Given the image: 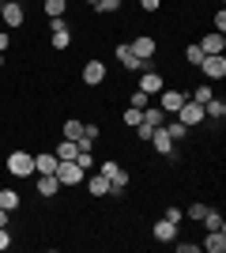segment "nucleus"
<instances>
[{"mask_svg": "<svg viewBox=\"0 0 226 253\" xmlns=\"http://www.w3.org/2000/svg\"><path fill=\"white\" fill-rule=\"evenodd\" d=\"M53 174H57V181H61V185H79V181L87 178V170H79V163H75V159H61Z\"/></svg>", "mask_w": 226, "mask_h": 253, "instance_id": "obj_1", "label": "nucleus"}, {"mask_svg": "<svg viewBox=\"0 0 226 253\" xmlns=\"http://www.w3.org/2000/svg\"><path fill=\"white\" fill-rule=\"evenodd\" d=\"M8 174L11 178H31L34 174V155L31 151H11L8 155Z\"/></svg>", "mask_w": 226, "mask_h": 253, "instance_id": "obj_2", "label": "nucleus"}, {"mask_svg": "<svg viewBox=\"0 0 226 253\" xmlns=\"http://www.w3.org/2000/svg\"><path fill=\"white\" fill-rule=\"evenodd\" d=\"M177 121H181L185 128H193V125H200V121H207V117H204V106L193 102V98H185L181 110H177Z\"/></svg>", "mask_w": 226, "mask_h": 253, "instance_id": "obj_3", "label": "nucleus"}, {"mask_svg": "<svg viewBox=\"0 0 226 253\" xmlns=\"http://www.w3.org/2000/svg\"><path fill=\"white\" fill-rule=\"evenodd\" d=\"M0 19H4V27H23L27 11H23L19 0H4V4H0Z\"/></svg>", "mask_w": 226, "mask_h": 253, "instance_id": "obj_4", "label": "nucleus"}, {"mask_svg": "<svg viewBox=\"0 0 226 253\" xmlns=\"http://www.w3.org/2000/svg\"><path fill=\"white\" fill-rule=\"evenodd\" d=\"M132 53H136V61H143L147 64L151 57H155V53H159V45H155V38H151V34H140V38H132Z\"/></svg>", "mask_w": 226, "mask_h": 253, "instance_id": "obj_5", "label": "nucleus"}, {"mask_svg": "<svg viewBox=\"0 0 226 253\" xmlns=\"http://www.w3.org/2000/svg\"><path fill=\"white\" fill-rule=\"evenodd\" d=\"M185 98H189L185 91H159V110H162L166 117H170V114H177V110H181V102H185Z\"/></svg>", "mask_w": 226, "mask_h": 253, "instance_id": "obj_6", "label": "nucleus"}, {"mask_svg": "<svg viewBox=\"0 0 226 253\" xmlns=\"http://www.w3.org/2000/svg\"><path fill=\"white\" fill-rule=\"evenodd\" d=\"M200 68H204L207 80H223V76H226V57H223V53H211V57L200 61Z\"/></svg>", "mask_w": 226, "mask_h": 253, "instance_id": "obj_7", "label": "nucleus"}, {"mask_svg": "<svg viewBox=\"0 0 226 253\" xmlns=\"http://www.w3.org/2000/svg\"><path fill=\"white\" fill-rule=\"evenodd\" d=\"M196 45L204 49V57H211V53H223V49H226V34H223V31H211V34H204Z\"/></svg>", "mask_w": 226, "mask_h": 253, "instance_id": "obj_8", "label": "nucleus"}, {"mask_svg": "<svg viewBox=\"0 0 226 253\" xmlns=\"http://www.w3.org/2000/svg\"><path fill=\"white\" fill-rule=\"evenodd\" d=\"M83 84H87V87L106 84V64H102V61H87V64H83Z\"/></svg>", "mask_w": 226, "mask_h": 253, "instance_id": "obj_9", "label": "nucleus"}, {"mask_svg": "<svg viewBox=\"0 0 226 253\" xmlns=\"http://www.w3.org/2000/svg\"><path fill=\"white\" fill-rule=\"evenodd\" d=\"M140 91H147L151 98L162 91V72H155V68H143L140 72Z\"/></svg>", "mask_w": 226, "mask_h": 253, "instance_id": "obj_10", "label": "nucleus"}, {"mask_svg": "<svg viewBox=\"0 0 226 253\" xmlns=\"http://www.w3.org/2000/svg\"><path fill=\"white\" fill-rule=\"evenodd\" d=\"M151 234H155V242H173V238H177V223H170L162 215V219L151 227Z\"/></svg>", "mask_w": 226, "mask_h": 253, "instance_id": "obj_11", "label": "nucleus"}, {"mask_svg": "<svg viewBox=\"0 0 226 253\" xmlns=\"http://www.w3.org/2000/svg\"><path fill=\"white\" fill-rule=\"evenodd\" d=\"M151 144H155V151H159V155H173V148H177V144L170 140V132H166L162 125L151 132Z\"/></svg>", "mask_w": 226, "mask_h": 253, "instance_id": "obj_12", "label": "nucleus"}, {"mask_svg": "<svg viewBox=\"0 0 226 253\" xmlns=\"http://www.w3.org/2000/svg\"><path fill=\"white\" fill-rule=\"evenodd\" d=\"M34 185H38V197H45V201L61 193V181H57V174H38V181H34Z\"/></svg>", "mask_w": 226, "mask_h": 253, "instance_id": "obj_13", "label": "nucleus"}, {"mask_svg": "<svg viewBox=\"0 0 226 253\" xmlns=\"http://www.w3.org/2000/svg\"><path fill=\"white\" fill-rule=\"evenodd\" d=\"M113 53H117V61L125 64L129 72H140V68H143V61H136V53H132V45H129V42H121Z\"/></svg>", "mask_w": 226, "mask_h": 253, "instance_id": "obj_14", "label": "nucleus"}, {"mask_svg": "<svg viewBox=\"0 0 226 253\" xmlns=\"http://www.w3.org/2000/svg\"><path fill=\"white\" fill-rule=\"evenodd\" d=\"M57 163H61V159H57L53 151H38V155H34V174H53Z\"/></svg>", "mask_w": 226, "mask_h": 253, "instance_id": "obj_15", "label": "nucleus"}, {"mask_svg": "<svg viewBox=\"0 0 226 253\" xmlns=\"http://www.w3.org/2000/svg\"><path fill=\"white\" fill-rule=\"evenodd\" d=\"M200 250H207V253H226V231H207V238H204V246Z\"/></svg>", "mask_w": 226, "mask_h": 253, "instance_id": "obj_16", "label": "nucleus"}, {"mask_svg": "<svg viewBox=\"0 0 226 253\" xmlns=\"http://www.w3.org/2000/svg\"><path fill=\"white\" fill-rule=\"evenodd\" d=\"M87 189H91V197H109V178L106 174H95V178H83Z\"/></svg>", "mask_w": 226, "mask_h": 253, "instance_id": "obj_17", "label": "nucleus"}, {"mask_svg": "<svg viewBox=\"0 0 226 253\" xmlns=\"http://www.w3.org/2000/svg\"><path fill=\"white\" fill-rule=\"evenodd\" d=\"M140 121H143V125H151V128H159L162 121H166V114H162L159 106H143V110H140Z\"/></svg>", "mask_w": 226, "mask_h": 253, "instance_id": "obj_18", "label": "nucleus"}, {"mask_svg": "<svg viewBox=\"0 0 226 253\" xmlns=\"http://www.w3.org/2000/svg\"><path fill=\"white\" fill-rule=\"evenodd\" d=\"M49 42H53V49H68V45H72V31H68V23L49 34Z\"/></svg>", "mask_w": 226, "mask_h": 253, "instance_id": "obj_19", "label": "nucleus"}, {"mask_svg": "<svg viewBox=\"0 0 226 253\" xmlns=\"http://www.w3.org/2000/svg\"><path fill=\"white\" fill-rule=\"evenodd\" d=\"M162 128H166V132H170V140H173V144H181V140L189 136V128H185L181 121H162Z\"/></svg>", "mask_w": 226, "mask_h": 253, "instance_id": "obj_20", "label": "nucleus"}, {"mask_svg": "<svg viewBox=\"0 0 226 253\" xmlns=\"http://www.w3.org/2000/svg\"><path fill=\"white\" fill-rule=\"evenodd\" d=\"M211 98H215V91H211V80H207V84H200V87H193V102L207 106Z\"/></svg>", "mask_w": 226, "mask_h": 253, "instance_id": "obj_21", "label": "nucleus"}, {"mask_svg": "<svg viewBox=\"0 0 226 253\" xmlns=\"http://www.w3.org/2000/svg\"><path fill=\"white\" fill-rule=\"evenodd\" d=\"M204 117H215V121H223V117H226V102H223V98H211V102L204 106Z\"/></svg>", "mask_w": 226, "mask_h": 253, "instance_id": "obj_22", "label": "nucleus"}, {"mask_svg": "<svg viewBox=\"0 0 226 253\" xmlns=\"http://www.w3.org/2000/svg\"><path fill=\"white\" fill-rule=\"evenodd\" d=\"M42 8H45L49 19H57V15H65V11H68V0H42Z\"/></svg>", "mask_w": 226, "mask_h": 253, "instance_id": "obj_23", "label": "nucleus"}, {"mask_svg": "<svg viewBox=\"0 0 226 253\" xmlns=\"http://www.w3.org/2000/svg\"><path fill=\"white\" fill-rule=\"evenodd\" d=\"M200 223H204L207 231H226V223H223V211H211V208H207V215H204Z\"/></svg>", "mask_w": 226, "mask_h": 253, "instance_id": "obj_24", "label": "nucleus"}, {"mask_svg": "<svg viewBox=\"0 0 226 253\" xmlns=\"http://www.w3.org/2000/svg\"><path fill=\"white\" fill-rule=\"evenodd\" d=\"M0 208L15 211V208H19V193H15V189H0Z\"/></svg>", "mask_w": 226, "mask_h": 253, "instance_id": "obj_25", "label": "nucleus"}, {"mask_svg": "<svg viewBox=\"0 0 226 253\" xmlns=\"http://www.w3.org/2000/svg\"><path fill=\"white\" fill-rule=\"evenodd\" d=\"M75 151H79V148H75V140H61L53 155H57V159H75Z\"/></svg>", "mask_w": 226, "mask_h": 253, "instance_id": "obj_26", "label": "nucleus"}, {"mask_svg": "<svg viewBox=\"0 0 226 253\" xmlns=\"http://www.w3.org/2000/svg\"><path fill=\"white\" fill-rule=\"evenodd\" d=\"M83 136V121H72V117H68L65 121V140H79Z\"/></svg>", "mask_w": 226, "mask_h": 253, "instance_id": "obj_27", "label": "nucleus"}, {"mask_svg": "<svg viewBox=\"0 0 226 253\" xmlns=\"http://www.w3.org/2000/svg\"><path fill=\"white\" fill-rule=\"evenodd\" d=\"M129 106H132V110H143V106H151V95L136 87V91H132V98H129Z\"/></svg>", "mask_w": 226, "mask_h": 253, "instance_id": "obj_28", "label": "nucleus"}, {"mask_svg": "<svg viewBox=\"0 0 226 253\" xmlns=\"http://www.w3.org/2000/svg\"><path fill=\"white\" fill-rule=\"evenodd\" d=\"M185 61L200 68V61H204V49H200V45H189V49H185Z\"/></svg>", "mask_w": 226, "mask_h": 253, "instance_id": "obj_29", "label": "nucleus"}, {"mask_svg": "<svg viewBox=\"0 0 226 253\" xmlns=\"http://www.w3.org/2000/svg\"><path fill=\"white\" fill-rule=\"evenodd\" d=\"M95 8L102 11V15H113V11H121V0H98Z\"/></svg>", "mask_w": 226, "mask_h": 253, "instance_id": "obj_30", "label": "nucleus"}, {"mask_svg": "<svg viewBox=\"0 0 226 253\" xmlns=\"http://www.w3.org/2000/svg\"><path fill=\"white\" fill-rule=\"evenodd\" d=\"M75 163H79V170H91L95 167V155L91 151H75Z\"/></svg>", "mask_w": 226, "mask_h": 253, "instance_id": "obj_31", "label": "nucleus"}, {"mask_svg": "<svg viewBox=\"0 0 226 253\" xmlns=\"http://www.w3.org/2000/svg\"><path fill=\"white\" fill-rule=\"evenodd\" d=\"M185 215L200 223V219H204V215H207V204H189V211H185Z\"/></svg>", "mask_w": 226, "mask_h": 253, "instance_id": "obj_32", "label": "nucleus"}, {"mask_svg": "<svg viewBox=\"0 0 226 253\" xmlns=\"http://www.w3.org/2000/svg\"><path fill=\"white\" fill-rule=\"evenodd\" d=\"M117 163H113V159H106V163H102V167H98V174H106V178H113V174H117Z\"/></svg>", "mask_w": 226, "mask_h": 253, "instance_id": "obj_33", "label": "nucleus"}, {"mask_svg": "<svg viewBox=\"0 0 226 253\" xmlns=\"http://www.w3.org/2000/svg\"><path fill=\"white\" fill-rule=\"evenodd\" d=\"M162 215H166L170 223H177V227H181V219H185V211H181V208H166Z\"/></svg>", "mask_w": 226, "mask_h": 253, "instance_id": "obj_34", "label": "nucleus"}, {"mask_svg": "<svg viewBox=\"0 0 226 253\" xmlns=\"http://www.w3.org/2000/svg\"><path fill=\"white\" fill-rule=\"evenodd\" d=\"M151 132H155V128H151V125H143V121H140V125H136V136H140L143 144H151Z\"/></svg>", "mask_w": 226, "mask_h": 253, "instance_id": "obj_35", "label": "nucleus"}, {"mask_svg": "<svg viewBox=\"0 0 226 253\" xmlns=\"http://www.w3.org/2000/svg\"><path fill=\"white\" fill-rule=\"evenodd\" d=\"M125 125H132V128L140 125V110H132V106H129V110H125Z\"/></svg>", "mask_w": 226, "mask_h": 253, "instance_id": "obj_36", "label": "nucleus"}, {"mask_svg": "<svg viewBox=\"0 0 226 253\" xmlns=\"http://www.w3.org/2000/svg\"><path fill=\"white\" fill-rule=\"evenodd\" d=\"M173 246H177V253H196V250H200L196 242H173Z\"/></svg>", "mask_w": 226, "mask_h": 253, "instance_id": "obj_37", "label": "nucleus"}, {"mask_svg": "<svg viewBox=\"0 0 226 253\" xmlns=\"http://www.w3.org/2000/svg\"><path fill=\"white\" fill-rule=\"evenodd\" d=\"M215 31H226V11H223V8L215 11Z\"/></svg>", "mask_w": 226, "mask_h": 253, "instance_id": "obj_38", "label": "nucleus"}, {"mask_svg": "<svg viewBox=\"0 0 226 253\" xmlns=\"http://www.w3.org/2000/svg\"><path fill=\"white\" fill-rule=\"evenodd\" d=\"M11 246V234H8V227H0V250H8Z\"/></svg>", "mask_w": 226, "mask_h": 253, "instance_id": "obj_39", "label": "nucleus"}, {"mask_svg": "<svg viewBox=\"0 0 226 253\" xmlns=\"http://www.w3.org/2000/svg\"><path fill=\"white\" fill-rule=\"evenodd\" d=\"M159 4H162V0H140V8H143V11H159Z\"/></svg>", "mask_w": 226, "mask_h": 253, "instance_id": "obj_40", "label": "nucleus"}, {"mask_svg": "<svg viewBox=\"0 0 226 253\" xmlns=\"http://www.w3.org/2000/svg\"><path fill=\"white\" fill-rule=\"evenodd\" d=\"M8 45H11V38H8V31H0V53L8 49Z\"/></svg>", "mask_w": 226, "mask_h": 253, "instance_id": "obj_41", "label": "nucleus"}, {"mask_svg": "<svg viewBox=\"0 0 226 253\" xmlns=\"http://www.w3.org/2000/svg\"><path fill=\"white\" fill-rule=\"evenodd\" d=\"M0 227H8V208H0Z\"/></svg>", "mask_w": 226, "mask_h": 253, "instance_id": "obj_42", "label": "nucleus"}, {"mask_svg": "<svg viewBox=\"0 0 226 253\" xmlns=\"http://www.w3.org/2000/svg\"><path fill=\"white\" fill-rule=\"evenodd\" d=\"M87 4H91V8H95V4H98V0H87Z\"/></svg>", "mask_w": 226, "mask_h": 253, "instance_id": "obj_43", "label": "nucleus"}, {"mask_svg": "<svg viewBox=\"0 0 226 253\" xmlns=\"http://www.w3.org/2000/svg\"><path fill=\"white\" fill-rule=\"evenodd\" d=\"M0 68H4V53H0Z\"/></svg>", "mask_w": 226, "mask_h": 253, "instance_id": "obj_44", "label": "nucleus"}]
</instances>
